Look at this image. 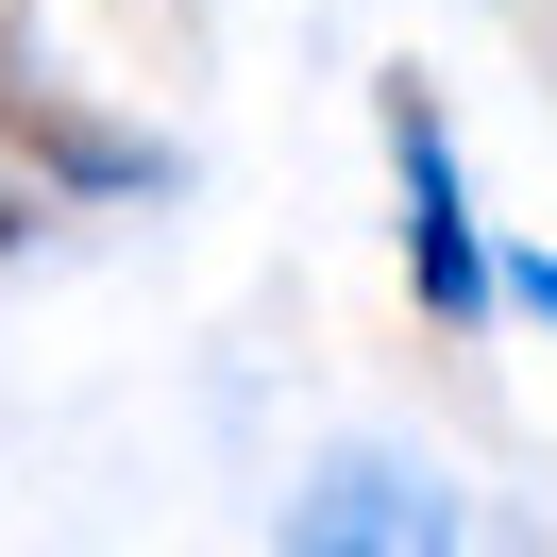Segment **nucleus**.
<instances>
[{
    "label": "nucleus",
    "instance_id": "3",
    "mask_svg": "<svg viewBox=\"0 0 557 557\" xmlns=\"http://www.w3.org/2000/svg\"><path fill=\"white\" fill-rule=\"evenodd\" d=\"M0 136L35 152L51 186H85V203H119V186H170V152H152V136H119V119H85V102H69V85H51L17 35H0Z\"/></svg>",
    "mask_w": 557,
    "mask_h": 557
},
{
    "label": "nucleus",
    "instance_id": "2",
    "mask_svg": "<svg viewBox=\"0 0 557 557\" xmlns=\"http://www.w3.org/2000/svg\"><path fill=\"white\" fill-rule=\"evenodd\" d=\"M287 557H456V490L372 456V440H338L305 473V507H287Z\"/></svg>",
    "mask_w": 557,
    "mask_h": 557
},
{
    "label": "nucleus",
    "instance_id": "5",
    "mask_svg": "<svg viewBox=\"0 0 557 557\" xmlns=\"http://www.w3.org/2000/svg\"><path fill=\"white\" fill-rule=\"evenodd\" d=\"M17 220H35V203H0V253H17Z\"/></svg>",
    "mask_w": 557,
    "mask_h": 557
},
{
    "label": "nucleus",
    "instance_id": "4",
    "mask_svg": "<svg viewBox=\"0 0 557 557\" xmlns=\"http://www.w3.org/2000/svg\"><path fill=\"white\" fill-rule=\"evenodd\" d=\"M490 305H523V321H557V253H490Z\"/></svg>",
    "mask_w": 557,
    "mask_h": 557
},
{
    "label": "nucleus",
    "instance_id": "1",
    "mask_svg": "<svg viewBox=\"0 0 557 557\" xmlns=\"http://www.w3.org/2000/svg\"><path fill=\"white\" fill-rule=\"evenodd\" d=\"M388 186H406V271H422V321L440 338H473V321H507L490 305V220H473V186H456V119L422 102V85H388Z\"/></svg>",
    "mask_w": 557,
    "mask_h": 557
}]
</instances>
